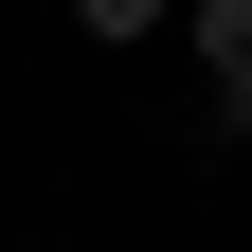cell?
<instances>
[{
    "instance_id": "obj_3",
    "label": "cell",
    "mask_w": 252,
    "mask_h": 252,
    "mask_svg": "<svg viewBox=\"0 0 252 252\" xmlns=\"http://www.w3.org/2000/svg\"><path fill=\"white\" fill-rule=\"evenodd\" d=\"M198 162H252V90H198Z\"/></svg>"
},
{
    "instance_id": "obj_1",
    "label": "cell",
    "mask_w": 252,
    "mask_h": 252,
    "mask_svg": "<svg viewBox=\"0 0 252 252\" xmlns=\"http://www.w3.org/2000/svg\"><path fill=\"white\" fill-rule=\"evenodd\" d=\"M180 36H198V90H252V0H180Z\"/></svg>"
},
{
    "instance_id": "obj_2",
    "label": "cell",
    "mask_w": 252,
    "mask_h": 252,
    "mask_svg": "<svg viewBox=\"0 0 252 252\" xmlns=\"http://www.w3.org/2000/svg\"><path fill=\"white\" fill-rule=\"evenodd\" d=\"M162 18H180V0H72V36H90V54H144Z\"/></svg>"
}]
</instances>
